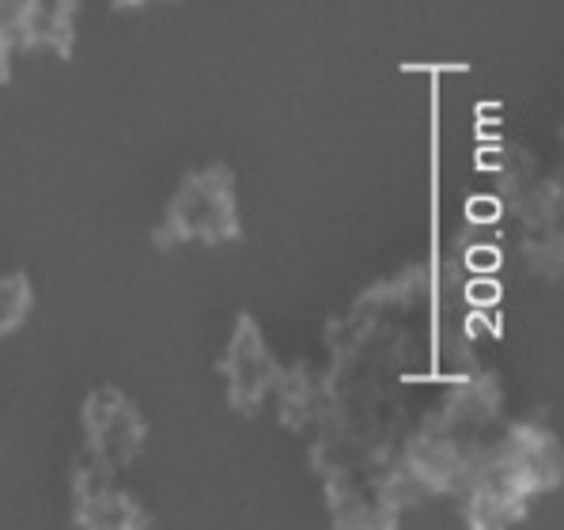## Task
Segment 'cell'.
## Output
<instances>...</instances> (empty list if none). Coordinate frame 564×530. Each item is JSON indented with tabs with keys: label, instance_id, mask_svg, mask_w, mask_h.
<instances>
[{
	"label": "cell",
	"instance_id": "obj_1",
	"mask_svg": "<svg viewBox=\"0 0 564 530\" xmlns=\"http://www.w3.org/2000/svg\"><path fill=\"white\" fill-rule=\"evenodd\" d=\"M239 236L236 220V194H231V175L224 167H205L194 171L175 197L167 205L155 242L171 247L182 239H205V242H224Z\"/></svg>",
	"mask_w": 564,
	"mask_h": 530
},
{
	"label": "cell",
	"instance_id": "obj_2",
	"mask_svg": "<svg viewBox=\"0 0 564 530\" xmlns=\"http://www.w3.org/2000/svg\"><path fill=\"white\" fill-rule=\"evenodd\" d=\"M224 368H228V379H231V398H236L239 405H258V398L276 383L281 371H276V360L269 356L254 318H247V315L239 318Z\"/></svg>",
	"mask_w": 564,
	"mask_h": 530
},
{
	"label": "cell",
	"instance_id": "obj_3",
	"mask_svg": "<svg viewBox=\"0 0 564 530\" xmlns=\"http://www.w3.org/2000/svg\"><path fill=\"white\" fill-rule=\"evenodd\" d=\"M31 303H34V292H31L28 277L23 273L0 277V334H12V329H20L28 323Z\"/></svg>",
	"mask_w": 564,
	"mask_h": 530
},
{
	"label": "cell",
	"instance_id": "obj_4",
	"mask_svg": "<svg viewBox=\"0 0 564 530\" xmlns=\"http://www.w3.org/2000/svg\"><path fill=\"white\" fill-rule=\"evenodd\" d=\"M8 46H12V42H8L4 34H0V80L8 76Z\"/></svg>",
	"mask_w": 564,
	"mask_h": 530
}]
</instances>
